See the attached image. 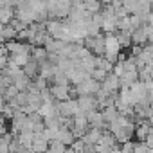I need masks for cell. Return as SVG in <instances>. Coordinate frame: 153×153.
<instances>
[{
	"instance_id": "obj_1",
	"label": "cell",
	"mask_w": 153,
	"mask_h": 153,
	"mask_svg": "<svg viewBox=\"0 0 153 153\" xmlns=\"http://www.w3.org/2000/svg\"><path fill=\"white\" fill-rule=\"evenodd\" d=\"M58 112L61 117L65 119H72L79 114V105H78V99H67V101H61L58 103Z\"/></svg>"
},
{
	"instance_id": "obj_2",
	"label": "cell",
	"mask_w": 153,
	"mask_h": 153,
	"mask_svg": "<svg viewBox=\"0 0 153 153\" xmlns=\"http://www.w3.org/2000/svg\"><path fill=\"white\" fill-rule=\"evenodd\" d=\"M85 47L94 54V56H103L105 54V34H97V36H90L85 38Z\"/></svg>"
},
{
	"instance_id": "obj_3",
	"label": "cell",
	"mask_w": 153,
	"mask_h": 153,
	"mask_svg": "<svg viewBox=\"0 0 153 153\" xmlns=\"http://www.w3.org/2000/svg\"><path fill=\"white\" fill-rule=\"evenodd\" d=\"M99 88H101V83L96 81V79H92V78H88V79L81 81L79 85H76L74 92L78 94V96H94Z\"/></svg>"
},
{
	"instance_id": "obj_4",
	"label": "cell",
	"mask_w": 153,
	"mask_h": 153,
	"mask_svg": "<svg viewBox=\"0 0 153 153\" xmlns=\"http://www.w3.org/2000/svg\"><path fill=\"white\" fill-rule=\"evenodd\" d=\"M78 105H79V112H83L85 115H88L90 112H96L97 106H99V103L94 96H79Z\"/></svg>"
},
{
	"instance_id": "obj_5",
	"label": "cell",
	"mask_w": 153,
	"mask_h": 153,
	"mask_svg": "<svg viewBox=\"0 0 153 153\" xmlns=\"http://www.w3.org/2000/svg\"><path fill=\"white\" fill-rule=\"evenodd\" d=\"M101 88L106 90L112 96H117V90L121 88V81H119V78H117L114 72L112 74H106V78L101 81Z\"/></svg>"
},
{
	"instance_id": "obj_6",
	"label": "cell",
	"mask_w": 153,
	"mask_h": 153,
	"mask_svg": "<svg viewBox=\"0 0 153 153\" xmlns=\"http://www.w3.org/2000/svg\"><path fill=\"white\" fill-rule=\"evenodd\" d=\"M121 52V45H119V40L114 33L110 34H105V54H114V56H119ZM103 54V56H105Z\"/></svg>"
},
{
	"instance_id": "obj_7",
	"label": "cell",
	"mask_w": 153,
	"mask_h": 153,
	"mask_svg": "<svg viewBox=\"0 0 153 153\" xmlns=\"http://www.w3.org/2000/svg\"><path fill=\"white\" fill-rule=\"evenodd\" d=\"M49 90H51L54 101H58V103L70 99V87H68V85H54V83H52V87H51Z\"/></svg>"
},
{
	"instance_id": "obj_8",
	"label": "cell",
	"mask_w": 153,
	"mask_h": 153,
	"mask_svg": "<svg viewBox=\"0 0 153 153\" xmlns=\"http://www.w3.org/2000/svg\"><path fill=\"white\" fill-rule=\"evenodd\" d=\"M49 148V140L45 139L43 133H34V139H33V144H31V151L34 153H45Z\"/></svg>"
},
{
	"instance_id": "obj_9",
	"label": "cell",
	"mask_w": 153,
	"mask_h": 153,
	"mask_svg": "<svg viewBox=\"0 0 153 153\" xmlns=\"http://www.w3.org/2000/svg\"><path fill=\"white\" fill-rule=\"evenodd\" d=\"M87 121H88V126L90 128H97V130H106V123H105V119H103V114L101 112H90L88 115H87Z\"/></svg>"
},
{
	"instance_id": "obj_10",
	"label": "cell",
	"mask_w": 153,
	"mask_h": 153,
	"mask_svg": "<svg viewBox=\"0 0 153 153\" xmlns=\"http://www.w3.org/2000/svg\"><path fill=\"white\" fill-rule=\"evenodd\" d=\"M101 135H103V130H97V128H88V131L81 137V140L85 142V146H96V144L99 142Z\"/></svg>"
},
{
	"instance_id": "obj_11",
	"label": "cell",
	"mask_w": 153,
	"mask_h": 153,
	"mask_svg": "<svg viewBox=\"0 0 153 153\" xmlns=\"http://www.w3.org/2000/svg\"><path fill=\"white\" fill-rule=\"evenodd\" d=\"M151 124L148 123V121H140L139 124H137V128H135V135H137V139H140V142H144L146 139H148V135L151 133Z\"/></svg>"
},
{
	"instance_id": "obj_12",
	"label": "cell",
	"mask_w": 153,
	"mask_h": 153,
	"mask_svg": "<svg viewBox=\"0 0 153 153\" xmlns=\"http://www.w3.org/2000/svg\"><path fill=\"white\" fill-rule=\"evenodd\" d=\"M15 20V9L9 6L0 7V25H9Z\"/></svg>"
},
{
	"instance_id": "obj_13",
	"label": "cell",
	"mask_w": 153,
	"mask_h": 153,
	"mask_svg": "<svg viewBox=\"0 0 153 153\" xmlns=\"http://www.w3.org/2000/svg\"><path fill=\"white\" fill-rule=\"evenodd\" d=\"M22 70H24V74L27 76L29 79H33V78H36V76L40 74V63H38V61H34V59L31 58V59H29V63H27Z\"/></svg>"
},
{
	"instance_id": "obj_14",
	"label": "cell",
	"mask_w": 153,
	"mask_h": 153,
	"mask_svg": "<svg viewBox=\"0 0 153 153\" xmlns=\"http://www.w3.org/2000/svg\"><path fill=\"white\" fill-rule=\"evenodd\" d=\"M58 140H59V142H63V144L68 148V146H72V142L76 140V137H74V133H72L68 128H59V133H58Z\"/></svg>"
},
{
	"instance_id": "obj_15",
	"label": "cell",
	"mask_w": 153,
	"mask_h": 153,
	"mask_svg": "<svg viewBox=\"0 0 153 153\" xmlns=\"http://www.w3.org/2000/svg\"><path fill=\"white\" fill-rule=\"evenodd\" d=\"M115 36H117V40H119L121 49H124V47H130V45H131V33H130V31H117V33H115Z\"/></svg>"
},
{
	"instance_id": "obj_16",
	"label": "cell",
	"mask_w": 153,
	"mask_h": 153,
	"mask_svg": "<svg viewBox=\"0 0 153 153\" xmlns=\"http://www.w3.org/2000/svg\"><path fill=\"white\" fill-rule=\"evenodd\" d=\"M85 9L88 15H96V13H101V4H99V0H81Z\"/></svg>"
},
{
	"instance_id": "obj_17",
	"label": "cell",
	"mask_w": 153,
	"mask_h": 153,
	"mask_svg": "<svg viewBox=\"0 0 153 153\" xmlns=\"http://www.w3.org/2000/svg\"><path fill=\"white\" fill-rule=\"evenodd\" d=\"M103 119H105V123L108 124V123H112V121H115L117 117H119V112H117V108L115 106H106V108H103Z\"/></svg>"
},
{
	"instance_id": "obj_18",
	"label": "cell",
	"mask_w": 153,
	"mask_h": 153,
	"mask_svg": "<svg viewBox=\"0 0 153 153\" xmlns=\"http://www.w3.org/2000/svg\"><path fill=\"white\" fill-rule=\"evenodd\" d=\"M16 139H18V142H20L24 148H29V149H31V144H33L34 133H33V131H22V133L16 135Z\"/></svg>"
},
{
	"instance_id": "obj_19",
	"label": "cell",
	"mask_w": 153,
	"mask_h": 153,
	"mask_svg": "<svg viewBox=\"0 0 153 153\" xmlns=\"http://www.w3.org/2000/svg\"><path fill=\"white\" fill-rule=\"evenodd\" d=\"M45 153H68V149H67V146H65L63 142H59V140H51Z\"/></svg>"
},
{
	"instance_id": "obj_20",
	"label": "cell",
	"mask_w": 153,
	"mask_h": 153,
	"mask_svg": "<svg viewBox=\"0 0 153 153\" xmlns=\"http://www.w3.org/2000/svg\"><path fill=\"white\" fill-rule=\"evenodd\" d=\"M2 38L6 40V42H11V40H16V36H18V33L15 31V27L9 24V25H2Z\"/></svg>"
},
{
	"instance_id": "obj_21",
	"label": "cell",
	"mask_w": 153,
	"mask_h": 153,
	"mask_svg": "<svg viewBox=\"0 0 153 153\" xmlns=\"http://www.w3.org/2000/svg\"><path fill=\"white\" fill-rule=\"evenodd\" d=\"M106 74H110V72H105V70H101V68H94V70L90 72V78L101 83V81H103V79L106 78Z\"/></svg>"
},
{
	"instance_id": "obj_22",
	"label": "cell",
	"mask_w": 153,
	"mask_h": 153,
	"mask_svg": "<svg viewBox=\"0 0 153 153\" xmlns=\"http://www.w3.org/2000/svg\"><path fill=\"white\" fill-rule=\"evenodd\" d=\"M114 0H99V4H105V6H110Z\"/></svg>"
},
{
	"instance_id": "obj_23",
	"label": "cell",
	"mask_w": 153,
	"mask_h": 153,
	"mask_svg": "<svg viewBox=\"0 0 153 153\" xmlns=\"http://www.w3.org/2000/svg\"><path fill=\"white\" fill-rule=\"evenodd\" d=\"M108 153H121V148H117V146H115V148H112Z\"/></svg>"
}]
</instances>
